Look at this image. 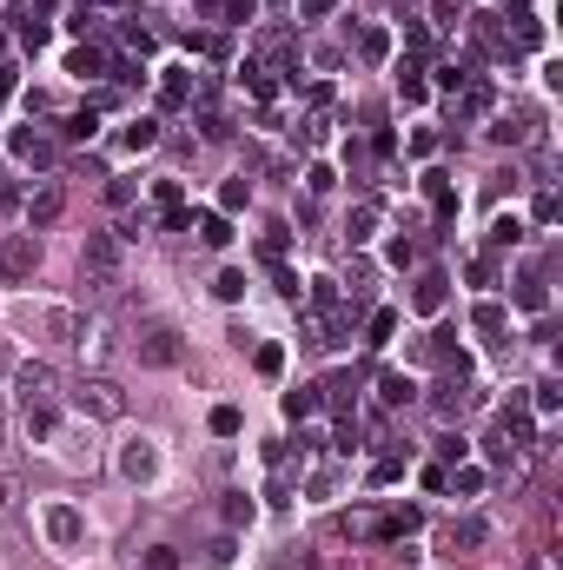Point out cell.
I'll return each mask as SVG.
<instances>
[{"label": "cell", "mask_w": 563, "mask_h": 570, "mask_svg": "<svg viewBox=\"0 0 563 570\" xmlns=\"http://www.w3.org/2000/svg\"><path fill=\"white\" fill-rule=\"evenodd\" d=\"M73 405H80L87 419H107V425H113V419H127V392H120L113 379H87V385L73 392Z\"/></svg>", "instance_id": "cell-1"}, {"label": "cell", "mask_w": 563, "mask_h": 570, "mask_svg": "<svg viewBox=\"0 0 563 570\" xmlns=\"http://www.w3.org/2000/svg\"><path fill=\"white\" fill-rule=\"evenodd\" d=\"M40 273V239L33 233H7L0 239V279H33Z\"/></svg>", "instance_id": "cell-2"}, {"label": "cell", "mask_w": 563, "mask_h": 570, "mask_svg": "<svg viewBox=\"0 0 563 570\" xmlns=\"http://www.w3.org/2000/svg\"><path fill=\"white\" fill-rule=\"evenodd\" d=\"M87 266H93V285H113V266H120L113 233H93V239H87Z\"/></svg>", "instance_id": "cell-3"}, {"label": "cell", "mask_w": 563, "mask_h": 570, "mask_svg": "<svg viewBox=\"0 0 563 570\" xmlns=\"http://www.w3.org/2000/svg\"><path fill=\"white\" fill-rule=\"evenodd\" d=\"M140 358L146 365H179V332H172V325H152L146 345H140Z\"/></svg>", "instance_id": "cell-4"}, {"label": "cell", "mask_w": 563, "mask_h": 570, "mask_svg": "<svg viewBox=\"0 0 563 570\" xmlns=\"http://www.w3.org/2000/svg\"><path fill=\"white\" fill-rule=\"evenodd\" d=\"M20 498H27L20 478H0V524H7V531H20Z\"/></svg>", "instance_id": "cell-5"}, {"label": "cell", "mask_w": 563, "mask_h": 570, "mask_svg": "<svg viewBox=\"0 0 563 570\" xmlns=\"http://www.w3.org/2000/svg\"><path fill=\"white\" fill-rule=\"evenodd\" d=\"M47 219H60V193H40L33 199V226H47Z\"/></svg>", "instance_id": "cell-6"}, {"label": "cell", "mask_w": 563, "mask_h": 570, "mask_svg": "<svg viewBox=\"0 0 563 570\" xmlns=\"http://www.w3.org/2000/svg\"><path fill=\"white\" fill-rule=\"evenodd\" d=\"M7 372H13V345L0 338V379H7Z\"/></svg>", "instance_id": "cell-7"}, {"label": "cell", "mask_w": 563, "mask_h": 570, "mask_svg": "<svg viewBox=\"0 0 563 570\" xmlns=\"http://www.w3.org/2000/svg\"><path fill=\"white\" fill-rule=\"evenodd\" d=\"M0 444H7V405H0Z\"/></svg>", "instance_id": "cell-8"}]
</instances>
